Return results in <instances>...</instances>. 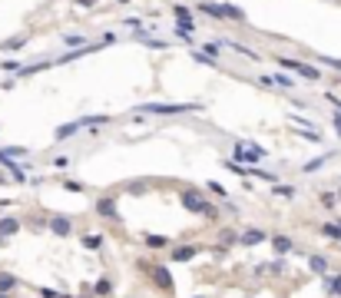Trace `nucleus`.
<instances>
[{
	"label": "nucleus",
	"mask_w": 341,
	"mask_h": 298,
	"mask_svg": "<svg viewBox=\"0 0 341 298\" xmlns=\"http://www.w3.org/2000/svg\"><path fill=\"white\" fill-rule=\"evenodd\" d=\"M179 202H183V209L196 212V216H206V219H215V216H219V209H215L209 199H202V193H196V189H183Z\"/></svg>",
	"instance_id": "1"
},
{
	"label": "nucleus",
	"mask_w": 341,
	"mask_h": 298,
	"mask_svg": "<svg viewBox=\"0 0 341 298\" xmlns=\"http://www.w3.org/2000/svg\"><path fill=\"white\" fill-rule=\"evenodd\" d=\"M265 149H262L259 143H235V153H232V162H242V166H245V162H259V159H265Z\"/></svg>",
	"instance_id": "2"
},
{
	"label": "nucleus",
	"mask_w": 341,
	"mask_h": 298,
	"mask_svg": "<svg viewBox=\"0 0 341 298\" xmlns=\"http://www.w3.org/2000/svg\"><path fill=\"white\" fill-rule=\"evenodd\" d=\"M143 113H163V116H172V113H192L199 110V103H146L139 106Z\"/></svg>",
	"instance_id": "3"
},
{
	"label": "nucleus",
	"mask_w": 341,
	"mask_h": 298,
	"mask_svg": "<svg viewBox=\"0 0 341 298\" xmlns=\"http://www.w3.org/2000/svg\"><path fill=\"white\" fill-rule=\"evenodd\" d=\"M143 268L149 272V279L156 282L159 292H172V288H176V282H172V275H169V268H166V265H143Z\"/></svg>",
	"instance_id": "4"
},
{
	"label": "nucleus",
	"mask_w": 341,
	"mask_h": 298,
	"mask_svg": "<svg viewBox=\"0 0 341 298\" xmlns=\"http://www.w3.org/2000/svg\"><path fill=\"white\" fill-rule=\"evenodd\" d=\"M96 216H103V219H113V222H120V209H116V199H109V196H103V199H96Z\"/></svg>",
	"instance_id": "5"
},
{
	"label": "nucleus",
	"mask_w": 341,
	"mask_h": 298,
	"mask_svg": "<svg viewBox=\"0 0 341 298\" xmlns=\"http://www.w3.org/2000/svg\"><path fill=\"white\" fill-rule=\"evenodd\" d=\"M50 232H53V236H60V239H66L70 232H73V222H70L66 216H53L50 219Z\"/></svg>",
	"instance_id": "6"
},
{
	"label": "nucleus",
	"mask_w": 341,
	"mask_h": 298,
	"mask_svg": "<svg viewBox=\"0 0 341 298\" xmlns=\"http://www.w3.org/2000/svg\"><path fill=\"white\" fill-rule=\"evenodd\" d=\"M239 242L242 245H262V242H268V232H262V229H245L239 236Z\"/></svg>",
	"instance_id": "7"
},
{
	"label": "nucleus",
	"mask_w": 341,
	"mask_h": 298,
	"mask_svg": "<svg viewBox=\"0 0 341 298\" xmlns=\"http://www.w3.org/2000/svg\"><path fill=\"white\" fill-rule=\"evenodd\" d=\"M282 67H285V70H295V73L308 76V80H318V76H322L315 67H305V63H295V60H282Z\"/></svg>",
	"instance_id": "8"
},
{
	"label": "nucleus",
	"mask_w": 341,
	"mask_h": 298,
	"mask_svg": "<svg viewBox=\"0 0 341 298\" xmlns=\"http://www.w3.org/2000/svg\"><path fill=\"white\" fill-rule=\"evenodd\" d=\"M20 232V219H13V216H7V219H0V236H17Z\"/></svg>",
	"instance_id": "9"
},
{
	"label": "nucleus",
	"mask_w": 341,
	"mask_h": 298,
	"mask_svg": "<svg viewBox=\"0 0 341 298\" xmlns=\"http://www.w3.org/2000/svg\"><path fill=\"white\" fill-rule=\"evenodd\" d=\"M196 255H199L196 245H179V248H172V259H176V262H189V259H196Z\"/></svg>",
	"instance_id": "10"
},
{
	"label": "nucleus",
	"mask_w": 341,
	"mask_h": 298,
	"mask_svg": "<svg viewBox=\"0 0 341 298\" xmlns=\"http://www.w3.org/2000/svg\"><path fill=\"white\" fill-rule=\"evenodd\" d=\"M308 268L315 275H328V259H325V255H311L308 259Z\"/></svg>",
	"instance_id": "11"
},
{
	"label": "nucleus",
	"mask_w": 341,
	"mask_h": 298,
	"mask_svg": "<svg viewBox=\"0 0 341 298\" xmlns=\"http://www.w3.org/2000/svg\"><path fill=\"white\" fill-rule=\"evenodd\" d=\"M80 126H83V123H63V126H57V133H53V136H57V139H70V136H76V133H80Z\"/></svg>",
	"instance_id": "12"
},
{
	"label": "nucleus",
	"mask_w": 341,
	"mask_h": 298,
	"mask_svg": "<svg viewBox=\"0 0 341 298\" xmlns=\"http://www.w3.org/2000/svg\"><path fill=\"white\" fill-rule=\"evenodd\" d=\"M325 292L341 298V275H328V279H325Z\"/></svg>",
	"instance_id": "13"
},
{
	"label": "nucleus",
	"mask_w": 341,
	"mask_h": 298,
	"mask_svg": "<svg viewBox=\"0 0 341 298\" xmlns=\"http://www.w3.org/2000/svg\"><path fill=\"white\" fill-rule=\"evenodd\" d=\"M13 288H17V275L0 272V292H13Z\"/></svg>",
	"instance_id": "14"
},
{
	"label": "nucleus",
	"mask_w": 341,
	"mask_h": 298,
	"mask_svg": "<svg viewBox=\"0 0 341 298\" xmlns=\"http://www.w3.org/2000/svg\"><path fill=\"white\" fill-rule=\"evenodd\" d=\"M322 236H328V239H335V242H338V239H341V225L338 222H325L322 225Z\"/></svg>",
	"instance_id": "15"
},
{
	"label": "nucleus",
	"mask_w": 341,
	"mask_h": 298,
	"mask_svg": "<svg viewBox=\"0 0 341 298\" xmlns=\"http://www.w3.org/2000/svg\"><path fill=\"white\" fill-rule=\"evenodd\" d=\"M272 245H275V252H278V255H285V252L291 248V239H288V236H275V239H272Z\"/></svg>",
	"instance_id": "16"
},
{
	"label": "nucleus",
	"mask_w": 341,
	"mask_h": 298,
	"mask_svg": "<svg viewBox=\"0 0 341 298\" xmlns=\"http://www.w3.org/2000/svg\"><path fill=\"white\" fill-rule=\"evenodd\" d=\"M93 292H96V295H100V298L113 295V282H109V279H100V282H96V288H93Z\"/></svg>",
	"instance_id": "17"
},
{
	"label": "nucleus",
	"mask_w": 341,
	"mask_h": 298,
	"mask_svg": "<svg viewBox=\"0 0 341 298\" xmlns=\"http://www.w3.org/2000/svg\"><path fill=\"white\" fill-rule=\"evenodd\" d=\"M331 159V153H325V156H318V159H311V162H305V173H315L318 166H325V162Z\"/></svg>",
	"instance_id": "18"
},
{
	"label": "nucleus",
	"mask_w": 341,
	"mask_h": 298,
	"mask_svg": "<svg viewBox=\"0 0 341 298\" xmlns=\"http://www.w3.org/2000/svg\"><path fill=\"white\" fill-rule=\"evenodd\" d=\"M83 248H103V236H83Z\"/></svg>",
	"instance_id": "19"
},
{
	"label": "nucleus",
	"mask_w": 341,
	"mask_h": 298,
	"mask_svg": "<svg viewBox=\"0 0 341 298\" xmlns=\"http://www.w3.org/2000/svg\"><path fill=\"white\" fill-rule=\"evenodd\" d=\"M146 245L149 248H163V245H169V239L166 236H146Z\"/></svg>",
	"instance_id": "20"
},
{
	"label": "nucleus",
	"mask_w": 341,
	"mask_h": 298,
	"mask_svg": "<svg viewBox=\"0 0 341 298\" xmlns=\"http://www.w3.org/2000/svg\"><path fill=\"white\" fill-rule=\"evenodd\" d=\"M272 193H275V196H282V199H291V196H295V189H291V186H278V182H272Z\"/></svg>",
	"instance_id": "21"
},
{
	"label": "nucleus",
	"mask_w": 341,
	"mask_h": 298,
	"mask_svg": "<svg viewBox=\"0 0 341 298\" xmlns=\"http://www.w3.org/2000/svg\"><path fill=\"white\" fill-rule=\"evenodd\" d=\"M4 156H10V159H20V156H27V149L24 146H7V149H0Z\"/></svg>",
	"instance_id": "22"
},
{
	"label": "nucleus",
	"mask_w": 341,
	"mask_h": 298,
	"mask_svg": "<svg viewBox=\"0 0 341 298\" xmlns=\"http://www.w3.org/2000/svg\"><path fill=\"white\" fill-rule=\"evenodd\" d=\"M282 268H285V262L278 259V262H272V265H259V272H272V275H278Z\"/></svg>",
	"instance_id": "23"
},
{
	"label": "nucleus",
	"mask_w": 341,
	"mask_h": 298,
	"mask_svg": "<svg viewBox=\"0 0 341 298\" xmlns=\"http://www.w3.org/2000/svg\"><path fill=\"white\" fill-rule=\"evenodd\" d=\"M63 189H70V193H83V186H80V182H73V179H63Z\"/></svg>",
	"instance_id": "24"
},
{
	"label": "nucleus",
	"mask_w": 341,
	"mask_h": 298,
	"mask_svg": "<svg viewBox=\"0 0 341 298\" xmlns=\"http://www.w3.org/2000/svg\"><path fill=\"white\" fill-rule=\"evenodd\" d=\"M209 193H215V196H222V199H225V196H229V193H225V189H222V186H219V182H209Z\"/></svg>",
	"instance_id": "25"
},
{
	"label": "nucleus",
	"mask_w": 341,
	"mask_h": 298,
	"mask_svg": "<svg viewBox=\"0 0 341 298\" xmlns=\"http://www.w3.org/2000/svg\"><path fill=\"white\" fill-rule=\"evenodd\" d=\"M222 242H225V245H232V242H239V236H235V232H222Z\"/></svg>",
	"instance_id": "26"
},
{
	"label": "nucleus",
	"mask_w": 341,
	"mask_h": 298,
	"mask_svg": "<svg viewBox=\"0 0 341 298\" xmlns=\"http://www.w3.org/2000/svg\"><path fill=\"white\" fill-rule=\"evenodd\" d=\"M322 202L328 205V209H335V196H331V193H322Z\"/></svg>",
	"instance_id": "27"
},
{
	"label": "nucleus",
	"mask_w": 341,
	"mask_h": 298,
	"mask_svg": "<svg viewBox=\"0 0 341 298\" xmlns=\"http://www.w3.org/2000/svg\"><path fill=\"white\" fill-rule=\"evenodd\" d=\"M40 298H60V295L53 292V288H40Z\"/></svg>",
	"instance_id": "28"
},
{
	"label": "nucleus",
	"mask_w": 341,
	"mask_h": 298,
	"mask_svg": "<svg viewBox=\"0 0 341 298\" xmlns=\"http://www.w3.org/2000/svg\"><path fill=\"white\" fill-rule=\"evenodd\" d=\"M335 133H338V136H341V113H338V116H335Z\"/></svg>",
	"instance_id": "29"
},
{
	"label": "nucleus",
	"mask_w": 341,
	"mask_h": 298,
	"mask_svg": "<svg viewBox=\"0 0 341 298\" xmlns=\"http://www.w3.org/2000/svg\"><path fill=\"white\" fill-rule=\"evenodd\" d=\"M328 99H331V106H335V110L341 113V99H335V96H328Z\"/></svg>",
	"instance_id": "30"
},
{
	"label": "nucleus",
	"mask_w": 341,
	"mask_h": 298,
	"mask_svg": "<svg viewBox=\"0 0 341 298\" xmlns=\"http://www.w3.org/2000/svg\"><path fill=\"white\" fill-rule=\"evenodd\" d=\"M7 205H10V199H0V212H4V209H7Z\"/></svg>",
	"instance_id": "31"
},
{
	"label": "nucleus",
	"mask_w": 341,
	"mask_h": 298,
	"mask_svg": "<svg viewBox=\"0 0 341 298\" xmlns=\"http://www.w3.org/2000/svg\"><path fill=\"white\" fill-rule=\"evenodd\" d=\"M0 182H7V176H4V173H0Z\"/></svg>",
	"instance_id": "32"
},
{
	"label": "nucleus",
	"mask_w": 341,
	"mask_h": 298,
	"mask_svg": "<svg viewBox=\"0 0 341 298\" xmlns=\"http://www.w3.org/2000/svg\"><path fill=\"white\" fill-rule=\"evenodd\" d=\"M60 298H73V295H60Z\"/></svg>",
	"instance_id": "33"
},
{
	"label": "nucleus",
	"mask_w": 341,
	"mask_h": 298,
	"mask_svg": "<svg viewBox=\"0 0 341 298\" xmlns=\"http://www.w3.org/2000/svg\"><path fill=\"white\" fill-rule=\"evenodd\" d=\"M0 298H7V292H0Z\"/></svg>",
	"instance_id": "34"
},
{
	"label": "nucleus",
	"mask_w": 341,
	"mask_h": 298,
	"mask_svg": "<svg viewBox=\"0 0 341 298\" xmlns=\"http://www.w3.org/2000/svg\"><path fill=\"white\" fill-rule=\"evenodd\" d=\"M0 245H4V236H0Z\"/></svg>",
	"instance_id": "35"
},
{
	"label": "nucleus",
	"mask_w": 341,
	"mask_h": 298,
	"mask_svg": "<svg viewBox=\"0 0 341 298\" xmlns=\"http://www.w3.org/2000/svg\"><path fill=\"white\" fill-rule=\"evenodd\" d=\"M335 222H338V225H341V219H335Z\"/></svg>",
	"instance_id": "36"
},
{
	"label": "nucleus",
	"mask_w": 341,
	"mask_h": 298,
	"mask_svg": "<svg viewBox=\"0 0 341 298\" xmlns=\"http://www.w3.org/2000/svg\"><path fill=\"white\" fill-rule=\"evenodd\" d=\"M192 298H202V295H192Z\"/></svg>",
	"instance_id": "37"
}]
</instances>
